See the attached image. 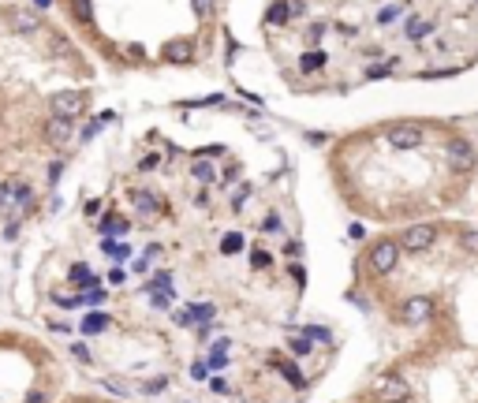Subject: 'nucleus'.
<instances>
[{
    "label": "nucleus",
    "mask_w": 478,
    "mask_h": 403,
    "mask_svg": "<svg viewBox=\"0 0 478 403\" xmlns=\"http://www.w3.org/2000/svg\"><path fill=\"white\" fill-rule=\"evenodd\" d=\"M30 202H34V194H30V187H26V184H19V179H4V184H0V213L23 217V210Z\"/></svg>",
    "instance_id": "1"
},
{
    "label": "nucleus",
    "mask_w": 478,
    "mask_h": 403,
    "mask_svg": "<svg viewBox=\"0 0 478 403\" xmlns=\"http://www.w3.org/2000/svg\"><path fill=\"white\" fill-rule=\"evenodd\" d=\"M374 396L381 403H407L411 399V385L404 381L400 373H381L374 381Z\"/></svg>",
    "instance_id": "2"
},
{
    "label": "nucleus",
    "mask_w": 478,
    "mask_h": 403,
    "mask_svg": "<svg viewBox=\"0 0 478 403\" xmlns=\"http://www.w3.org/2000/svg\"><path fill=\"white\" fill-rule=\"evenodd\" d=\"M396 262H400V243L381 239V243L370 246V269H374L378 277H389V272L396 269Z\"/></svg>",
    "instance_id": "3"
},
{
    "label": "nucleus",
    "mask_w": 478,
    "mask_h": 403,
    "mask_svg": "<svg viewBox=\"0 0 478 403\" xmlns=\"http://www.w3.org/2000/svg\"><path fill=\"white\" fill-rule=\"evenodd\" d=\"M433 243H437V228L433 224H411L404 231V239H400V246L407 254H426Z\"/></svg>",
    "instance_id": "4"
},
{
    "label": "nucleus",
    "mask_w": 478,
    "mask_h": 403,
    "mask_svg": "<svg viewBox=\"0 0 478 403\" xmlns=\"http://www.w3.org/2000/svg\"><path fill=\"white\" fill-rule=\"evenodd\" d=\"M400 318H404V325H426V321L433 318V299H430V295H411V299H404Z\"/></svg>",
    "instance_id": "5"
},
{
    "label": "nucleus",
    "mask_w": 478,
    "mask_h": 403,
    "mask_svg": "<svg viewBox=\"0 0 478 403\" xmlns=\"http://www.w3.org/2000/svg\"><path fill=\"white\" fill-rule=\"evenodd\" d=\"M83 109H86V94H78V90H64V94L52 97V116H60V120H75Z\"/></svg>",
    "instance_id": "6"
},
{
    "label": "nucleus",
    "mask_w": 478,
    "mask_h": 403,
    "mask_svg": "<svg viewBox=\"0 0 478 403\" xmlns=\"http://www.w3.org/2000/svg\"><path fill=\"white\" fill-rule=\"evenodd\" d=\"M448 164L456 168V172H467V168L474 164V146L467 138H448Z\"/></svg>",
    "instance_id": "7"
},
{
    "label": "nucleus",
    "mask_w": 478,
    "mask_h": 403,
    "mask_svg": "<svg viewBox=\"0 0 478 403\" xmlns=\"http://www.w3.org/2000/svg\"><path fill=\"white\" fill-rule=\"evenodd\" d=\"M385 138H389L396 150H415L422 142V127L419 124H396L392 131H385Z\"/></svg>",
    "instance_id": "8"
},
{
    "label": "nucleus",
    "mask_w": 478,
    "mask_h": 403,
    "mask_svg": "<svg viewBox=\"0 0 478 403\" xmlns=\"http://www.w3.org/2000/svg\"><path fill=\"white\" fill-rule=\"evenodd\" d=\"M37 27H42V11H34V8L11 11V30H16V34H34Z\"/></svg>",
    "instance_id": "9"
},
{
    "label": "nucleus",
    "mask_w": 478,
    "mask_h": 403,
    "mask_svg": "<svg viewBox=\"0 0 478 403\" xmlns=\"http://www.w3.org/2000/svg\"><path fill=\"white\" fill-rule=\"evenodd\" d=\"M45 138L52 146H64V142H71V120H60V116H52L49 127H45Z\"/></svg>",
    "instance_id": "10"
},
{
    "label": "nucleus",
    "mask_w": 478,
    "mask_h": 403,
    "mask_svg": "<svg viewBox=\"0 0 478 403\" xmlns=\"http://www.w3.org/2000/svg\"><path fill=\"white\" fill-rule=\"evenodd\" d=\"M194 56V45L191 42H168L165 45V60L168 64H183V60H191Z\"/></svg>",
    "instance_id": "11"
},
{
    "label": "nucleus",
    "mask_w": 478,
    "mask_h": 403,
    "mask_svg": "<svg viewBox=\"0 0 478 403\" xmlns=\"http://www.w3.org/2000/svg\"><path fill=\"white\" fill-rule=\"evenodd\" d=\"M131 198H135V205L142 213H161V198L150 194V191H131Z\"/></svg>",
    "instance_id": "12"
},
{
    "label": "nucleus",
    "mask_w": 478,
    "mask_h": 403,
    "mask_svg": "<svg viewBox=\"0 0 478 403\" xmlns=\"http://www.w3.org/2000/svg\"><path fill=\"white\" fill-rule=\"evenodd\" d=\"M71 284H75V288H94L98 277H94V269H90V265L78 262V265H71Z\"/></svg>",
    "instance_id": "13"
},
{
    "label": "nucleus",
    "mask_w": 478,
    "mask_h": 403,
    "mask_svg": "<svg viewBox=\"0 0 478 403\" xmlns=\"http://www.w3.org/2000/svg\"><path fill=\"white\" fill-rule=\"evenodd\" d=\"M98 228L105 231V236H112V231H116V236H127L131 220H124V217H116V213H109V217H105V220H101V224H98Z\"/></svg>",
    "instance_id": "14"
},
{
    "label": "nucleus",
    "mask_w": 478,
    "mask_h": 403,
    "mask_svg": "<svg viewBox=\"0 0 478 403\" xmlns=\"http://www.w3.org/2000/svg\"><path fill=\"white\" fill-rule=\"evenodd\" d=\"M101 251L109 254V258H116V262H127L131 246H127V243H116V239H105V243H101Z\"/></svg>",
    "instance_id": "15"
},
{
    "label": "nucleus",
    "mask_w": 478,
    "mask_h": 403,
    "mask_svg": "<svg viewBox=\"0 0 478 403\" xmlns=\"http://www.w3.org/2000/svg\"><path fill=\"white\" fill-rule=\"evenodd\" d=\"M265 19H269L273 27H281V23H288V19H291V4H284V0H276V4L269 8V16H265Z\"/></svg>",
    "instance_id": "16"
},
{
    "label": "nucleus",
    "mask_w": 478,
    "mask_h": 403,
    "mask_svg": "<svg viewBox=\"0 0 478 403\" xmlns=\"http://www.w3.org/2000/svg\"><path fill=\"white\" fill-rule=\"evenodd\" d=\"M430 30H433V23H426V19H411V23H407V37H411V42L426 37Z\"/></svg>",
    "instance_id": "17"
},
{
    "label": "nucleus",
    "mask_w": 478,
    "mask_h": 403,
    "mask_svg": "<svg viewBox=\"0 0 478 403\" xmlns=\"http://www.w3.org/2000/svg\"><path fill=\"white\" fill-rule=\"evenodd\" d=\"M243 251V236L239 231H228V236L221 239V254H239Z\"/></svg>",
    "instance_id": "18"
},
{
    "label": "nucleus",
    "mask_w": 478,
    "mask_h": 403,
    "mask_svg": "<svg viewBox=\"0 0 478 403\" xmlns=\"http://www.w3.org/2000/svg\"><path fill=\"white\" fill-rule=\"evenodd\" d=\"M101 329H109V318H105V314H90V318L83 321V332H86V336H94V332H101Z\"/></svg>",
    "instance_id": "19"
},
{
    "label": "nucleus",
    "mask_w": 478,
    "mask_h": 403,
    "mask_svg": "<svg viewBox=\"0 0 478 403\" xmlns=\"http://www.w3.org/2000/svg\"><path fill=\"white\" fill-rule=\"evenodd\" d=\"M299 68H303V71H317V68H325V53H307Z\"/></svg>",
    "instance_id": "20"
},
{
    "label": "nucleus",
    "mask_w": 478,
    "mask_h": 403,
    "mask_svg": "<svg viewBox=\"0 0 478 403\" xmlns=\"http://www.w3.org/2000/svg\"><path fill=\"white\" fill-rule=\"evenodd\" d=\"M460 246H463L467 254L478 258V231H460Z\"/></svg>",
    "instance_id": "21"
},
{
    "label": "nucleus",
    "mask_w": 478,
    "mask_h": 403,
    "mask_svg": "<svg viewBox=\"0 0 478 403\" xmlns=\"http://www.w3.org/2000/svg\"><path fill=\"white\" fill-rule=\"evenodd\" d=\"M194 176L202 179V184H214L217 172H214V164H206V161H194Z\"/></svg>",
    "instance_id": "22"
},
{
    "label": "nucleus",
    "mask_w": 478,
    "mask_h": 403,
    "mask_svg": "<svg viewBox=\"0 0 478 403\" xmlns=\"http://www.w3.org/2000/svg\"><path fill=\"white\" fill-rule=\"evenodd\" d=\"M288 347H291V351H296V355H307V351H310V336H307V332L291 336V340H288Z\"/></svg>",
    "instance_id": "23"
},
{
    "label": "nucleus",
    "mask_w": 478,
    "mask_h": 403,
    "mask_svg": "<svg viewBox=\"0 0 478 403\" xmlns=\"http://www.w3.org/2000/svg\"><path fill=\"white\" fill-rule=\"evenodd\" d=\"M191 310H194V321H214V314H217L214 303H198V306H191Z\"/></svg>",
    "instance_id": "24"
},
{
    "label": "nucleus",
    "mask_w": 478,
    "mask_h": 403,
    "mask_svg": "<svg viewBox=\"0 0 478 403\" xmlns=\"http://www.w3.org/2000/svg\"><path fill=\"white\" fill-rule=\"evenodd\" d=\"M71 11L78 23H90V0H71Z\"/></svg>",
    "instance_id": "25"
},
{
    "label": "nucleus",
    "mask_w": 478,
    "mask_h": 403,
    "mask_svg": "<svg viewBox=\"0 0 478 403\" xmlns=\"http://www.w3.org/2000/svg\"><path fill=\"white\" fill-rule=\"evenodd\" d=\"M150 288H153V291H161V295H168V288H172V277H168V272H157V277L150 280Z\"/></svg>",
    "instance_id": "26"
},
{
    "label": "nucleus",
    "mask_w": 478,
    "mask_h": 403,
    "mask_svg": "<svg viewBox=\"0 0 478 403\" xmlns=\"http://www.w3.org/2000/svg\"><path fill=\"white\" fill-rule=\"evenodd\" d=\"M276 366H281V373L288 377V381H291V385H299V388H303V373H299L296 366H291V362H276Z\"/></svg>",
    "instance_id": "27"
},
{
    "label": "nucleus",
    "mask_w": 478,
    "mask_h": 403,
    "mask_svg": "<svg viewBox=\"0 0 478 403\" xmlns=\"http://www.w3.org/2000/svg\"><path fill=\"white\" fill-rule=\"evenodd\" d=\"M172 321H176V325H198V321H194V310H191V306L176 310V314H172Z\"/></svg>",
    "instance_id": "28"
},
{
    "label": "nucleus",
    "mask_w": 478,
    "mask_h": 403,
    "mask_svg": "<svg viewBox=\"0 0 478 403\" xmlns=\"http://www.w3.org/2000/svg\"><path fill=\"white\" fill-rule=\"evenodd\" d=\"M191 4H194V16L198 19H206L209 11H214V0H191Z\"/></svg>",
    "instance_id": "29"
},
{
    "label": "nucleus",
    "mask_w": 478,
    "mask_h": 403,
    "mask_svg": "<svg viewBox=\"0 0 478 403\" xmlns=\"http://www.w3.org/2000/svg\"><path fill=\"white\" fill-rule=\"evenodd\" d=\"M157 164H161V157H157V153H146V157L139 161V168H142V172H153Z\"/></svg>",
    "instance_id": "30"
},
{
    "label": "nucleus",
    "mask_w": 478,
    "mask_h": 403,
    "mask_svg": "<svg viewBox=\"0 0 478 403\" xmlns=\"http://www.w3.org/2000/svg\"><path fill=\"white\" fill-rule=\"evenodd\" d=\"M247 198H250V187H239V191L232 194V205H235V210H243V205H247Z\"/></svg>",
    "instance_id": "31"
},
{
    "label": "nucleus",
    "mask_w": 478,
    "mask_h": 403,
    "mask_svg": "<svg viewBox=\"0 0 478 403\" xmlns=\"http://www.w3.org/2000/svg\"><path fill=\"white\" fill-rule=\"evenodd\" d=\"M396 16H400V8H396V4H392V8H381V16H378V23H392Z\"/></svg>",
    "instance_id": "32"
},
{
    "label": "nucleus",
    "mask_w": 478,
    "mask_h": 403,
    "mask_svg": "<svg viewBox=\"0 0 478 403\" xmlns=\"http://www.w3.org/2000/svg\"><path fill=\"white\" fill-rule=\"evenodd\" d=\"M105 388H109V392H119V396H127L131 388L124 385V381H105Z\"/></svg>",
    "instance_id": "33"
},
{
    "label": "nucleus",
    "mask_w": 478,
    "mask_h": 403,
    "mask_svg": "<svg viewBox=\"0 0 478 403\" xmlns=\"http://www.w3.org/2000/svg\"><path fill=\"white\" fill-rule=\"evenodd\" d=\"M303 332H307L310 340H322V344L329 340V332H325V329H314V325H310V329H303Z\"/></svg>",
    "instance_id": "34"
},
{
    "label": "nucleus",
    "mask_w": 478,
    "mask_h": 403,
    "mask_svg": "<svg viewBox=\"0 0 478 403\" xmlns=\"http://www.w3.org/2000/svg\"><path fill=\"white\" fill-rule=\"evenodd\" d=\"M60 176H64V161H57V164H52V168H49V184H57V179H60Z\"/></svg>",
    "instance_id": "35"
},
{
    "label": "nucleus",
    "mask_w": 478,
    "mask_h": 403,
    "mask_svg": "<svg viewBox=\"0 0 478 403\" xmlns=\"http://www.w3.org/2000/svg\"><path fill=\"white\" fill-rule=\"evenodd\" d=\"M250 265H255V269H265V265H269V258L258 251V254H250Z\"/></svg>",
    "instance_id": "36"
},
{
    "label": "nucleus",
    "mask_w": 478,
    "mask_h": 403,
    "mask_svg": "<svg viewBox=\"0 0 478 403\" xmlns=\"http://www.w3.org/2000/svg\"><path fill=\"white\" fill-rule=\"evenodd\" d=\"M262 228H265V231H276V228H281V217H265Z\"/></svg>",
    "instance_id": "37"
},
{
    "label": "nucleus",
    "mask_w": 478,
    "mask_h": 403,
    "mask_svg": "<svg viewBox=\"0 0 478 403\" xmlns=\"http://www.w3.org/2000/svg\"><path fill=\"white\" fill-rule=\"evenodd\" d=\"M191 377H198V381H202V377H206V362H194V366H191Z\"/></svg>",
    "instance_id": "38"
},
{
    "label": "nucleus",
    "mask_w": 478,
    "mask_h": 403,
    "mask_svg": "<svg viewBox=\"0 0 478 403\" xmlns=\"http://www.w3.org/2000/svg\"><path fill=\"white\" fill-rule=\"evenodd\" d=\"M98 135V120H90L86 127H83V138H94Z\"/></svg>",
    "instance_id": "39"
},
{
    "label": "nucleus",
    "mask_w": 478,
    "mask_h": 403,
    "mask_svg": "<svg viewBox=\"0 0 478 403\" xmlns=\"http://www.w3.org/2000/svg\"><path fill=\"white\" fill-rule=\"evenodd\" d=\"M109 280H112V284H124V280H127V272H124V269H112V272H109Z\"/></svg>",
    "instance_id": "40"
},
{
    "label": "nucleus",
    "mask_w": 478,
    "mask_h": 403,
    "mask_svg": "<svg viewBox=\"0 0 478 403\" xmlns=\"http://www.w3.org/2000/svg\"><path fill=\"white\" fill-rule=\"evenodd\" d=\"M101 213V202H86V217H98Z\"/></svg>",
    "instance_id": "41"
},
{
    "label": "nucleus",
    "mask_w": 478,
    "mask_h": 403,
    "mask_svg": "<svg viewBox=\"0 0 478 403\" xmlns=\"http://www.w3.org/2000/svg\"><path fill=\"white\" fill-rule=\"evenodd\" d=\"M30 403H45V396H37V392H34V396H30Z\"/></svg>",
    "instance_id": "42"
},
{
    "label": "nucleus",
    "mask_w": 478,
    "mask_h": 403,
    "mask_svg": "<svg viewBox=\"0 0 478 403\" xmlns=\"http://www.w3.org/2000/svg\"><path fill=\"white\" fill-rule=\"evenodd\" d=\"M34 8H49V0H34Z\"/></svg>",
    "instance_id": "43"
}]
</instances>
